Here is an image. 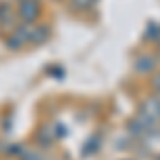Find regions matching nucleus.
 <instances>
[{"label": "nucleus", "instance_id": "14", "mask_svg": "<svg viewBox=\"0 0 160 160\" xmlns=\"http://www.w3.org/2000/svg\"><path fill=\"white\" fill-rule=\"evenodd\" d=\"M15 2H17V4H19V2H22V0H15Z\"/></svg>", "mask_w": 160, "mask_h": 160}, {"label": "nucleus", "instance_id": "10", "mask_svg": "<svg viewBox=\"0 0 160 160\" xmlns=\"http://www.w3.org/2000/svg\"><path fill=\"white\" fill-rule=\"evenodd\" d=\"M24 152H26L24 143H9V148H7V156H15V158H19Z\"/></svg>", "mask_w": 160, "mask_h": 160}, {"label": "nucleus", "instance_id": "1", "mask_svg": "<svg viewBox=\"0 0 160 160\" xmlns=\"http://www.w3.org/2000/svg\"><path fill=\"white\" fill-rule=\"evenodd\" d=\"M41 13H43V4H41V0H22L19 4H17V9H15V15H17V19L22 22V24H37L38 17H41Z\"/></svg>", "mask_w": 160, "mask_h": 160}, {"label": "nucleus", "instance_id": "13", "mask_svg": "<svg viewBox=\"0 0 160 160\" xmlns=\"http://www.w3.org/2000/svg\"><path fill=\"white\" fill-rule=\"evenodd\" d=\"M156 58H158V64H160V47H158V53H156Z\"/></svg>", "mask_w": 160, "mask_h": 160}, {"label": "nucleus", "instance_id": "11", "mask_svg": "<svg viewBox=\"0 0 160 160\" xmlns=\"http://www.w3.org/2000/svg\"><path fill=\"white\" fill-rule=\"evenodd\" d=\"M19 160H47L38 149H26L24 154L19 156Z\"/></svg>", "mask_w": 160, "mask_h": 160}, {"label": "nucleus", "instance_id": "2", "mask_svg": "<svg viewBox=\"0 0 160 160\" xmlns=\"http://www.w3.org/2000/svg\"><path fill=\"white\" fill-rule=\"evenodd\" d=\"M28 43H30V26L28 24H17L11 32H7V38H4V47L9 51H19Z\"/></svg>", "mask_w": 160, "mask_h": 160}, {"label": "nucleus", "instance_id": "8", "mask_svg": "<svg viewBox=\"0 0 160 160\" xmlns=\"http://www.w3.org/2000/svg\"><path fill=\"white\" fill-rule=\"evenodd\" d=\"M143 38H145V43H154L156 47H160V24H156V22H149L148 28H145V34H143Z\"/></svg>", "mask_w": 160, "mask_h": 160}, {"label": "nucleus", "instance_id": "6", "mask_svg": "<svg viewBox=\"0 0 160 160\" xmlns=\"http://www.w3.org/2000/svg\"><path fill=\"white\" fill-rule=\"evenodd\" d=\"M51 38V26L49 24H32L30 26V43L34 45H43L45 41Z\"/></svg>", "mask_w": 160, "mask_h": 160}, {"label": "nucleus", "instance_id": "5", "mask_svg": "<svg viewBox=\"0 0 160 160\" xmlns=\"http://www.w3.org/2000/svg\"><path fill=\"white\" fill-rule=\"evenodd\" d=\"M15 22H17V15H15V9L11 7V2H0V28L11 32L17 26Z\"/></svg>", "mask_w": 160, "mask_h": 160}, {"label": "nucleus", "instance_id": "15", "mask_svg": "<svg viewBox=\"0 0 160 160\" xmlns=\"http://www.w3.org/2000/svg\"><path fill=\"white\" fill-rule=\"evenodd\" d=\"M158 160H160V158H158Z\"/></svg>", "mask_w": 160, "mask_h": 160}, {"label": "nucleus", "instance_id": "4", "mask_svg": "<svg viewBox=\"0 0 160 160\" xmlns=\"http://www.w3.org/2000/svg\"><path fill=\"white\" fill-rule=\"evenodd\" d=\"M139 113L145 115V118L152 120V122H158L160 120V94H152V96H148V98H143Z\"/></svg>", "mask_w": 160, "mask_h": 160}, {"label": "nucleus", "instance_id": "9", "mask_svg": "<svg viewBox=\"0 0 160 160\" xmlns=\"http://www.w3.org/2000/svg\"><path fill=\"white\" fill-rule=\"evenodd\" d=\"M98 0H68V11L71 13H86L90 11Z\"/></svg>", "mask_w": 160, "mask_h": 160}, {"label": "nucleus", "instance_id": "3", "mask_svg": "<svg viewBox=\"0 0 160 160\" xmlns=\"http://www.w3.org/2000/svg\"><path fill=\"white\" fill-rule=\"evenodd\" d=\"M158 58L156 53H139L132 62V73L139 77H152V75L158 71Z\"/></svg>", "mask_w": 160, "mask_h": 160}, {"label": "nucleus", "instance_id": "7", "mask_svg": "<svg viewBox=\"0 0 160 160\" xmlns=\"http://www.w3.org/2000/svg\"><path fill=\"white\" fill-rule=\"evenodd\" d=\"M58 139V135H56V128L53 126H47V124H43L41 128H38L37 132V141L43 145V148H49L51 143Z\"/></svg>", "mask_w": 160, "mask_h": 160}, {"label": "nucleus", "instance_id": "12", "mask_svg": "<svg viewBox=\"0 0 160 160\" xmlns=\"http://www.w3.org/2000/svg\"><path fill=\"white\" fill-rule=\"evenodd\" d=\"M149 88L154 90V94H160V68L149 77Z\"/></svg>", "mask_w": 160, "mask_h": 160}]
</instances>
